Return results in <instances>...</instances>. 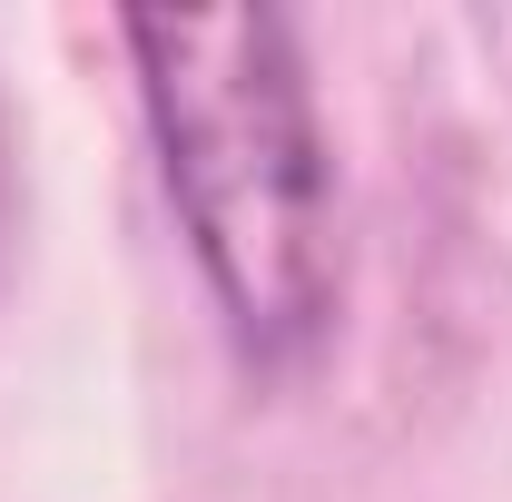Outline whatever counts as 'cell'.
I'll list each match as a JSON object with an SVG mask.
<instances>
[{
    "mask_svg": "<svg viewBox=\"0 0 512 502\" xmlns=\"http://www.w3.org/2000/svg\"><path fill=\"white\" fill-rule=\"evenodd\" d=\"M168 207L256 375H296L335 335L345 237L316 79L286 10H128L119 20Z\"/></svg>",
    "mask_w": 512,
    "mask_h": 502,
    "instance_id": "obj_1",
    "label": "cell"
},
{
    "mask_svg": "<svg viewBox=\"0 0 512 502\" xmlns=\"http://www.w3.org/2000/svg\"><path fill=\"white\" fill-rule=\"evenodd\" d=\"M0 227H10V148H0Z\"/></svg>",
    "mask_w": 512,
    "mask_h": 502,
    "instance_id": "obj_2",
    "label": "cell"
}]
</instances>
